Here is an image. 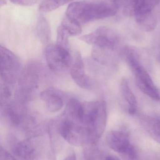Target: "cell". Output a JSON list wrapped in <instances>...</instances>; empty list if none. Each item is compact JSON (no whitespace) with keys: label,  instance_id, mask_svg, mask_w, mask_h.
Wrapping results in <instances>:
<instances>
[{"label":"cell","instance_id":"1","mask_svg":"<svg viewBox=\"0 0 160 160\" xmlns=\"http://www.w3.org/2000/svg\"><path fill=\"white\" fill-rule=\"evenodd\" d=\"M117 10L113 4L76 2L69 4L66 15L81 24L114 16Z\"/></svg>","mask_w":160,"mask_h":160},{"label":"cell","instance_id":"2","mask_svg":"<svg viewBox=\"0 0 160 160\" xmlns=\"http://www.w3.org/2000/svg\"><path fill=\"white\" fill-rule=\"evenodd\" d=\"M82 124L89 132L92 144H95L102 136L107 122V105L102 100L84 102Z\"/></svg>","mask_w":160,"mask_h":160},{"label":"cell","instance_id":"3","mask_svg":"<svg viewBox=\"0 0 160 160\" xmlns=\"http://www.w3.org/2000/svg\"><path fill=\"white\" fill-rule=\"evenodd\" d=\"M61 118L56 130L66 142L76 146L91 144L89 132L82 125L64 114Z\"/></svg>","mask_w":160,"mask_h":160},{"label":"cell","instance_id":"4","mask_svg":"<svg viewBox=\"0 0 160 160\" xmlns=\"http://www.w3.org/2000/svg\"><path fill=\"white\" fill-rule=\"evenodd\" d=\"M84 42L93 46V48L106 54L114 49L119 41L118 35L110 28L101 27L94 32L80 38Z\"/></svg>","mask_w":160,"mask_h":160},{"label":"cell","instance_id":"5","mask_svg":"<svg viewBox=\"0 0 160 160\" xmlns=\"http://www.w3.org/2000/svg\"><path fill=\"white\" fill-rule=\"evenodd\" d=\"M21 64L18 57L9 50L0 47L1 82L13 85L18 78Z\"/></svg>","mask_w":160,"mask_h":160},{"label":"cell","instance_id":"6","mask_svg":"<svg viewBox=\"0 0 160 160\" xmlns=\"http://www.w3.org/2000/svg\"><path fill=\"white\" fill-rule=\"evenodd\" d=\"M48 66L54 72H62L70 68L72 57L69 50L57 44H49L45 50Z\"/></svg>","mask_w":160,"mask_h":160},{"label":"cell","instance_id":"7","mask_svg":"<svg viewBox=\"0 0 160 160\" xmlns=\"http://www.w3.org/2000/svg\"><path fill=\"white\" fill-rule=\"evenodd\" d=\"M133 71L135 73L136 84L140 90L153 99L160 100L159 91L144 68L140 65Z\"/></svg>","mask_w":160,"mask_h":160},{"label":"cell","instance_id":"8","mask_svg":"<svg viewBox=\"0 0 160 160\" xmlns=\"http://www.w3.org/2000/svg\"><path fill=\"white\" fill-rule=\"evenodd\" d=\"M70 70L72 79L81 88H88L90 87V81L85 74L83 60L80 53L76 52L72 57Z\"/></svg>","mask_w":160,"mask_h":160},{"label":"cell","instance_id":"9","mask_svg":"<svg viewBox=\"0 0 160 160\" xmlns=\"http://www.w3.org/2000/svg\"><path fill=\"white\" fill-rule=\"evenodd\" d=\"M64 97V93L54 88H49L40 94V99L45 102L46 108L50 112H55L63 108Z\"/></svg>","mask_w":160,"mask_h":160},{"label":"cell","instance_id":"10","mask_svg":"<svg viewBox=\"0 0 160 160\" xmlns=\"http://www.w3.org/2000/svg\"><path fill=\"white\" fill-rule=\"evenodd\" d=\"M108 146L120 154L131 145L128 133L124 130H113L110 132L106 138Z\"/></svg>","mask_w":160,"mask_h":160},{"label":"cell","instance_id":"11","mask_svg":"<svg viewBox=\"0 0 160 160\" xmlns=\"http://www.w3.org/2000/svg\"><path fill=\"white\" fill-rule=\"evenodd\" d=\"M12 151L21 160H36L38 158L39 153L36 147L29 140L14 144Z\"/></svg>","mask_w":160,"mask_h":160},{"label":"cell","instance_id":"12","mask_svg":"<svg viewBox=\"0 0 160 160\" xmlns=\"http://www.w3.org/2000/svg\"><path fill=\"white\" fill-rule=\"evenodd\" d=\"M120 91L125 100L128 104V112L130 114H134L138 107L136 97L129 86L127 80L123 79L120 84Z\"/></svg>","mask_w":160,"mask_h":160},{"label":"cell","instance_id":"13","mask_svg":"<svg viewBox=\"0 0 160 160\" xmlns=\"http://www.w3.org/2000/svg\"><path fill=\"white\" fill-rule=\"evenodd\" d=\"M36 33L39 41L43 45L49 44L51 38V31L49 22L45 17L40 15L38 19Z\"/></svg>","mask_w":160,"mask_h":160},{"label":"cell","instance_id":"14","mask_svg":"<svg viewBox=\"0 0 160 160\" xmlns=\"http://www.w3.org/2000/svg\"><path fill=\"white\" fill-rule=\"evenodd\" d=\"M135 16L137 24L144 31L150 32L156 28L157 22L152 12L138 14Z\"/></svg>","mask_w":160,"mask_h":160},{"label":"cell","instance_id":"15","mask_svg":"<svg viewBox=\"0 0 160 160\" xmlns=\"http://www.w3.org/2000/svg\"><path fill=\"white\" fill-rule=\"evenodd\" d=\"M146 122L149 134L156 142L160 144V115L148 118Z\"/></svg>","mask_w":160,"mask_h":160},{"label":"cell","instance_id":"16","mask_svg":"<svg viewBox=\"0 0 160 160\" xmlns=\"http://www.w3.org/2000/svg\"><path fill=\"white\" fill-rule=\"evenodd\" d=\"M160 3V0H135L134 16L152 12L155 7Z\"/></svg>","mask_w":160,"mask_h":160},{"label":"cell","instance_id":"17","mask_svg":"<svg viewBox=\"0 0 160 160\" xmlns=\"http://www.w3.org/2000/svg\"><path fill=\"white\" fill-rule=\"evenodd\" d=\"M70 36H77L80 34L82 32L81 24L78 21L65 15L61 24Z\"/></svg>","mask_w":160,"mask_h":160},{"label":"cell","instance_id":"18","mask_svg":"<svg viewBox=\"0 0 160 160\" xmlns=\"http://www.w3.org/2000/svg\"><path fill=\"white\" fill-rule=\"evenodd\" d=\"M73 0H44L39 6V10L43 13L54 11Z\"/></svg>","mask_w":160,"mask_h":160},{"label":"cell","instance_id":"19","mask_svg":"<svg viewBox=\"0 0 160 160\" xmlns=\"http://www.w3.org/2000/svg\"><path fill=\"white\" fill-rule=\"evenodd\" d=\"M112 4L117 8L123 9L125 14L134 15L135 0H112Z\"/></svg>","mask_w":160,"mask_h":160},{"label":"cell","instance_id":"20","mask_svg":"<svg viewBox=\"0 0 160 160\" xmlns=\"http://www.w3.org/2000/svg\"><path fill=\"white\" fill-rule=\"evenodd\" d=\"M70 36V35L67 31L60 25L57 29L56 44L69 50V38Z\"/></svg>","mask_w":160,"mask_h":160},{"label":"cell","instance_id":"21","mask_svg":"<svg viewBox=\"0 0 160 160\" xmlns=\"http://www.w3.org/2000/svg\"><path fill=\"white\" fill-rule=\"evenodd\" d=\"M126 56L127 63L133 71L138 66L141 65L139 62L136 52L132 50H127L126 52Z\"/></svg>","mask_w":160,"mask_h":160},{"label":"cell","instance_id":"22","mask_svg":"<svg viewBox=\"0 0 160 160\" xmlns=\"http://www.w3.org/2000/svg\"><path fill=\"white\" fill-rule=\"evenodd\" d=\"M123 160H137L138 154L135 148L131 144L123 153L119 154Z\"/></svg>","mask_w":160,"mask_h":160},{"label":"cell","instance_id":"23","mask_svg":"<svg viewBox=\"0 0 160 160\" xmlns=\"http://www.w3.org/2000/svg\"><path fill=\"white\" fill-rule=\"evenodd\" d=\"M14 4L19 5L21 6H29L33 5L36 2V0H9Z\"/></svg>","mask_w":160,"mask_h":160},{"label":"cell","instance_id":"24","mask_svg":"<svg viewBox=\"0 0 160 160\" xmlns=\"http://www.w3.org/2000/svg\"><path fill=\"white\" fill-rule=\"evenodd\" d=\"M0 160H17L16 158L12 156L10 153L5 150L1 147V153H0Z\"/></svg>","mask_w":160,"mask_h":160},{"label":"cell","instance_id":"25","mask_svg":"<svg viewBox=\"0 0 160 160\" xmlns=\"http://www.w3.org/2000/svg\"><path fill=\"white\" fill-rule=\"evenodd\" d=\"M64 160H77L76 155L74 153H71L70 155L67 156Z\"/></svg>","mask_w":160,"mask_h":160},{"label":"cell","instance_id":"26","mask_svg":"<svg viewBox=\"0 0 160 160\" xmlns=\"http://www.w3.org/2000/svg\"><path fill=\"white\" fill-rule=\"evenodd\" d=\"M104 160H121L116 156L114 155H109L105 158Z\"/></svg>","mask_w":160,"mask_h":160},{"label":"cell","instance_id":"27","mask_svg":"<svg viewBox=\"0 0 160 160\" xmlns=\"http://www.w3.org/2000/svg\"><path fill=\"white\" fill-rule=\"evenodd\" d=\"M6 4V2L5 0H1V2H0L1 7H2V6Z\"/></svg>","mask_w":160,"mask_h":160},{"label":"cell","instance_id":"28","mask_svg":"<svg viewBox=\"0 0 160 160\" xmlns=\"http://www.w3.org/2000/svg\"><path fill=\"white\" fill-rule=\"evenodd\" d=\"M159 58L160 59V58Z\"/></svg>","mask_w":160,"mask_h":160}]
</instances>
